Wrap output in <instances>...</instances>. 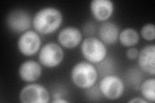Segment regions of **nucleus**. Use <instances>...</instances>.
Returning a JSON list of instances; mask_svg holds the SVG:
<instances>
[{
  "label": "nucleus",
  "instance_id": "nucleus-1",
  "mask_svg": "<svg viewBox=\"0 0 155 103\" xmlns=\"http://www.w3.org/2000/svg\"><path fill=\"white\" fill-rule=\"evenodd\" d=\"M64 21L60 9L54 7H45L38 11L32 18V27L38 34L48 35L56 32Z\"/></svg>",
  "mask_w": 155,
  "mask_h": 103
},
{
  "label": "nucleus",
  "instance_id": "nucleus-2",
  "mask_svg": "<svg viewBox=\"0 0 155 103\" xmlns=\"http://www.w3.org/2000/svg\"><path fill=\"white\" fill-rule=\"evenodd\" d=\"M98 77V70L94 64L87 61L77 63L71 72L72 82L76 86L83 90H87L94 86Z\"/></svg>",
  "mask_w": 155,
  "mask_h": 103
},
{
  "label": "nucleus",
  "instance_id": "nucleus-3",
  "mask_svg": "<svg viewBox=\"0 0 155 103\" xmlns=\"http://www.w3.org/2000/svg\"><path fill=\"white\" fill-rule=\"evenodd\" d=\"M81 53L85 60L93 64H99L107 56V48L99 38L87 37L81 44Z\"/></svg>",
  "mask_w": 155,
  "mask_h": 103
},
{
  "label": "nucleus",
  "instance_id": "nucleus-4",
  "mask_svg": "<svg viewBox=\"0 0 155 103\" xmlns=\"http://www.w3.org/2000/svg\"><path fill=\"white\" fill-rule=\"evenodd\" d=\"M64 51L58 43L49 42L43 45L39 51L38 60L41 65L47 68H54L64 61Z\"/></svg>",
  "mask_w": 155,
  "mask_h": 103
},
{
  "label": "nucleus",
  "instance_id": "nucleus-5",
  "mask_svg": "<svg viewBox=\"0 0 155 103\" xmlns=\"http://www.w3.org/2000/svg\"><path fill=\"white\" fill-rule=\"evenodd\" d=\"M101 94L109 100L115 101L122 97L125 91L124 82L120 77L113 74L105 76L99 82Z\"/></svg>",
  "mask_w": 155,
  "mask_h": 103
},
{
  "label": "nucleus",
  "instance_id": "nucleus-6",
  "mask_svg": "<svg viewBox=\"0 0 155 103\" xmlns=\"http://www.w3.org/2000/svg\"><path fill=\"white\" fill-rule=\"evenodd\" d=\"M6 24L11 32L21 34L28 31L32 25V18L25 10L15 8L8 13Z\"/></svg>",
  "mask_w": 155,
  "mask_h": 103
},
{
  "label": "nucleus",
  "instance_id": "nucleus-7",
  "mask_svg": "<svg viewBox=\"0 0 155 103\" xmlns=\"http://www.w3.org/2000/svg\"><path fill=\"white\" fill-rule=\"evenodd\" d=\"M19 98L23 103H48L51 97L49 92L43 85L30 83L21 90Z\"/></svg>",
  "mask_w": 155,
  "mask_h": 103
},
{
  "label": "nucleus",
  "instance_id": "nucleus-8",
  "mask_svg": "<svg viewBox=\"0 0 155 103\" xmlns=\"http://www.w3.org/2000/svg\"><path fill=\"white\" fill-rule=\"evenodd\" d=\"M41 39L35 31L28 30L21 34L17 41L19 52L25 56H32L41 49Z\"/></svg>",
  "mask_w": 155,
  "mask_h": 103
},
{
  "label": "nucleus",
  "instance_id": "nucleus-9",
  "mask_svg": "<svg viewBox=\"0 0 155 103\" xmlns=\"http://www.w3.org/2000/svg\"><path fill=\"white\" fill-rule=\"evenodd\" d=\"M82 32L78 28L68 26L62 28L58 34V44L67 49H74L82 42Z\"/></svg>",
  "mask_w": 155,
  "mask_h": 103
},
{
  "label": "nucleus",
  "instance_id": "nucleus-10",
  "mask_svg": "<svg viewBox=\"0 0 155 103\" xmlns=\"http://www.w3.org/2000/svg\"><path fill=\"white\" fill-rule=\"evenodd\" d=\"M92 15L99 21H106L114 11V3L111 0H92L90 3Z\"/></svg>",
  "mask_w": 155,
  "mask_h": 103
},
{
  "label": "nucleus",
  "instance_id": "nucleus-11",
  "mask_svg": "<svg viewBox=\"0 0 155 103\" xmlns=\"http://www.w3.org/2000/svg\"><path fill=\"white\" fill-rule=\"evenodd\" d=\"M138 65L143 72L154 76L155 75V45L150 44L139 51Z\"/></svg>",
  "mask_w": 155,
  "mask_h": 103
},
{
  "label": "nucleus",
  "instance_id": "nucleus-12",
  "mask_svg": "<svg viewBox=\"0 0 155 103\" xmlns=\"http://www.w3.org/2000/svg\"><path fill=\"white\" fill-rule=\"evenodd\" d=\"M18 74L20 79L25 82L36 81L42 74L41 64L32 60L23 61L19 67Z\"/></svg>",
  "mask_w": 155,
  "mask_h": 103
},
{
  "label": "nucleus",
  "instance_id": "nucleus-13",
  "mask_svg": "<svg viewBox=\"0 0 155 103\" xmlns=\"http://www.w3.org/2000/svg\"><path fill=\"white\" fill-rule=\"evenodd\" d=\"M120 32L117 24L112 21H104L98 29L99 39L105 45H114L118 41Z\"/></svg>",
  "mask_w": 155,
  "mask_h": 103
},
{
  "label": "nucleus",
  "instance_id": "nucleus-14",
  "mask_svg": "<svg viewBox=\"0 0 155 103\" xmlns=\"http://www.w3.org/2000/svg\"><path fill=\"white\" fill-rule=\"evenodd\" d=\"M118 41L124 47H133L139 43L140 34L133 28H125L120 32Z\"/></svg>",
  "mask_w": 155,
  "mask_h": 103
},
{
  "label": "nucleus",
  "instance_id": "nucleus-15",
  "mask_svg": "<svg viewBox=\"0 0 155 103\" xmlns=\"http://www.w3.org/2000/svg\"><path fill=\"white\" fill-rule=\"evenodd\" d=\"M140 91L143 99L147 102L155 101V79L154 77L149 78L145 80L140 86Z\"/></svg>",
  "mask_w": 155,
  "mask_h": 103
},
{
  "label": "nucleus",
  "instance_id": "nucleus-16",
  "mask_svg": "<svg viewBox=\"0 0 155 103\" xmlns=\"http://www.w3.org/2000/svg\"><path fill=\"white\" fill-rule=\"evenodd\" d=\"M140 36L146 41H154L155 39V26L153 23L144 24L140 30Z\"/></svg>",
  "mask_w": 155,
  "mask_h": 103
},
{
  "label": "nucleus",
  "instance_id": "nucleus-17",
  "mask_svg": "<svg viewBox=\"0 0 155 103\" xmlns=\"http://www.w3.org/2000/svg\"><path fill=\"white\" fill-rule=\"evenodd\" d=\"M139 54V50L134 47H130L126 52V56L130 60H134L138 58Z\"/></svg>",
  "mask_w": 155,
  "mask_h": 103
},
{
  "label": "nucleus",
  "instance_id": "nucleus-18",
  "mask_svg": "<svg viewBox=\"0 0 155 103\" xmlns=\"http://www.w3.org/2000/svg\"><path fill=\"white\" fill-rule=\"evenodd\" d=\"M52 102L54 103H67L69 102V101L65 99V98H63L61 96L59 95H56L54 96V98H53V100L52 101Z\"/></svg>",
  "mask_w": 155,
  "mask_h": 103
},
{
  "label": "nucleus",
  "instance_id": "nucleus-19",
  "mask_svg": "<svg viewBox=\"0 0 155 103\" xmlns=\"http://www.w3.org/2000/svg\"><path fill=\"white\" fill-rule=\"evenodd\" d=\"M128 102L130 103H148L146 100H145L143 98L141 97H133L132 99L128 101Z\"/></svg>",
  "mask_w": 155,
  "mask_h": 103
}]
</instances>
